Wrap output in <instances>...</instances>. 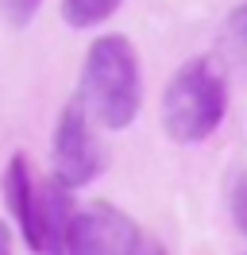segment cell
Returning <instances> with one entry per match:
<instances>
[{"instance_id":"1","label":"cell","mask_w":247,"mask_h":255,"mask_svg":"<svg viewBox=\"0 0 247 255\" xmlns=\"http://www.w3.org/2000/svg\"><path fill=\"white\" fill-rule=\"evenodd\" d=\"M77 97L89 112V120L105 131H124L135 124L143 109V74H139V54L131 39L124 35H101L85 50Z\"/></svg>"},{"instance_id":"2","label":"cell","mask_w":247,"mask_h":255,"mask_svg":"<svg viewBox=\"0 0 247 255\" xmlns=\"http://www.w3.org/2000/svg\"><path fill=\"white\" fill-rule=\"evenodd\" d=\"M228 112V85L213 58H189L162 89V128L174 143H205Z\"/></svg>"},{"instance_id":"3","label":"cell","mask_w":247,"mask_h":255,"mask_svg":"<svg viewBox=\"0 0 247 255\" xmlns=\"http://www.w3.org/2000/svg\"><path fill=\"white\" fill-rule=\"evenodd\" d=\"M50 166L66 190H81L101 174V147L89 135V112L74 97L54 120V135H50Z\"/></svg>"},{"instance_id":"4","label":"cell","mask_w":247,"mask_h":255,"mask_svg":"<svg viewBox=\"0 0 247 255\" xmlns=\"http://www.w3.org/2000/svg\"><path fill=\"white\" fill-rule=\"evenodd\" d=\"M135 240L139 228L127 213H120L112 201H93L77 209L66 255H131Z\"/></svg>"},{"instance_id":"5","label":"cell","mask_w":247,"mask_h":255,"mask_svg":"<svg viewBox=\"0 0 247 255\" xmlns=\"http://www.w3.org/2000/svg\"><path fill=\"white\" fill-rule=\"evenodd\" d=\"M0 190H4V201H8V213L15 217L19 224V232L27 240L31 252L46 255V217H43V190L35 186V178H31V166L27 159L15 151L8 166H4V174H0Z\"/></svg>"},{"instance_id":"6","label":"cell","mask_w":247,"mask_h":255,"mask_svg":"<svg viewBox=\"0 0 247 255\" xmlns=\"http://www.w3.org/2000/svg\"><path fill=\"white\" fill-rule=\"evenodd\" d=\"M124 0H62V19L74 27V31H85V27H97L120 12Z\"/></svg>"},{"instance_id":"7","label":"cell","mask_w":247,"mask_h":255,"mask_svg":"<svg viewBox=\"0 0 247 255\" xmlns=\"http://www.w3.org/2000/svg\"><path fill=\"white\" fill-rule=\"evenodd\" d=\"M224 54L247 78V4H236L224 19Z\"/></svg>"},{"instance_id":"8","label":"cell","mask_w":247,"mask_h":255,"mask_svg":"<svg viewBox=\"0 0 247 255\" xmlns=\"http://www.w3.org/2000/svg\"><path fill=\"white\" fill-rule=\"evenodd\" d=\"M39 8H43V0H0V19L15 31H23L39 16Z\"/></svg>"},{"instance_id":"9","label":"cell","mask_w":247,"mask_h":255,"mask_svg":"<svg viewBox=\"0 0 247 255\" xmlns=\"http://www.w3.org/2000/svg\"><path fill=\"white\" fill-rule=\"evenodd\" d=\"M228 209H232V224H236V232H240V236H247V170L232 182Z\"/></svg>"},{"instance_id":"10","label":"cell","mask_w":247,"mask_h":255,"mask_svg":"<svg viewBox=\"0 0 247 255\" xmlns=\"http://www.w3.org/2000/svg\"><path fill=\"white\" fill-rule=\"evenodd\" d=\"M131 255H170L166 252V244L158 236H151V232H139V240H135V252Z\"/></svg>"},{"instance_id":"11","label":"cell","mask_w":247,"mask_h":255,"mask_svg":"<svg viewBox=\"0 0 247 255\" xmlns=\"http://www.w3.org/2000/svg\"><path fill=\"white\" fill-rule=\"evenodd\" d=\"M0 255H12V232L4 221H0Z\"/></svg>"},{"instance_id":"12","label":"cell","mask_w":247,"mask_h":255,"mask_svg":"<svg viewBox=\"0 0 247 255\" xmlns=\"http://www.w3.org/2000/svg\"><path fill=\"white\" fill-rule=\"evenodd\" d=\"M244 255H247V252H244Z\"/></svg>"}]
</instances>
